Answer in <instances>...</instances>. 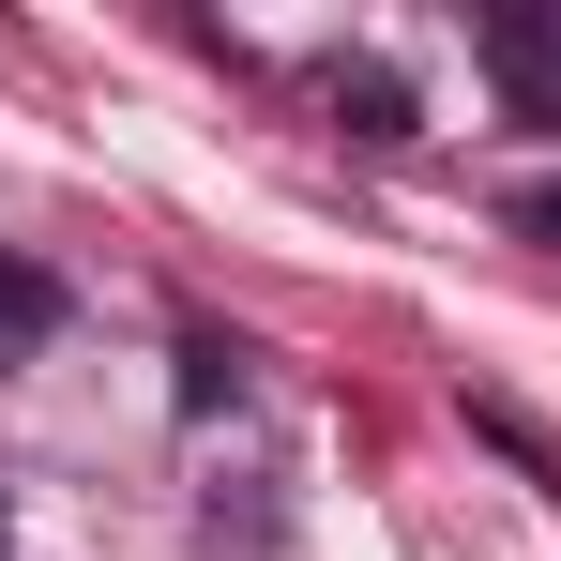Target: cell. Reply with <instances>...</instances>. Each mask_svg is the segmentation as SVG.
Listing matches in <instances>:
<instances>
[{"label":"cell","instance_id":"cell-5","mask_svg":"<svg viewBox=\"0 0 561 561\" xmlns=\"http://www.w3.org/2000/svg\"><path fill=\"white\" fill-rule=\"evenodd\" d=\"M501 228H516V243H561V183H516V197H501Z\"/></svg>","mask_w":561,"mask_h":561},{"label":"cell","instance_id":"cell-1","mask_svg":"<svg viewBox=\"0 0 561 561\" xmlns=\"http://www.w3.org/2000/svg\"><path fill=\"white\" fill-rule=\"evenodd\" d=\"M319 106L365 137V152H394V137H425V106H410V77L394 61H319Z\"/></svg>","mask_w":561,"mask_h":561},{"label":"cell","instance_id":"cell-4","mask_svg":"<svg viewBox=\"0 0 561 561\" xmlns=\"http://www.w3.org/2000/svg\"><path fill=\"white\" fill-rule=\"evenodd\" d=\"M470 440H485V456H516V470H531V485H561V456H547V425H531V410H501V394H470Z\"/></svg>","mask_w":561,"mask_h":561},{"label":"cell","instance_id":"cell-3","mask_svg":"<svg viewBox=\"0 0 561 561\" xmlns=\"http://www.w3.org/2000/svg\"><path fill=\"white\" fill-rule=\"evenodd\" d=\"M259 394V350L243 334H183V410H243Z\"/></svg>","mask_w":561,"mask_h":561},{"label":"cell","instance_id":"cell-2","mask_svg":"<svg viewBox=\"0 0 561 561\" xmlns=\"http://www.w3.org/2000/svg\"><path fill=\"white\" fill-rule=\"evenodd\" d=\"M46 350H61V274L0 259V365H46Z\"/></svg>","mask_w":561,"mask_h":561}]
</instances>
